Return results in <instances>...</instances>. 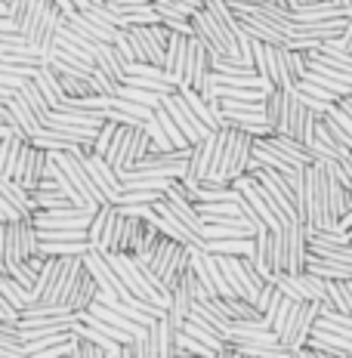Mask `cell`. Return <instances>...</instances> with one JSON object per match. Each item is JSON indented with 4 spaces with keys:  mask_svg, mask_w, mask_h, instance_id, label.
Instances as JSON below:
<instances>
[{
    "mask_svg": "<svg viewBox=\"0 0 352 358\" xmlns=\"http://www.w3.org/2000/svg\"><path fill=\"white\" fill-rule=\"evenodd\" d=\"M275 232V250H279L281 272H306L309 263V226L306 222H281Z\"/></svg>",
    "mask_w": 352,
    "mask_h": 358,
    "instance_id": "6da1fadb",
    "label": "cell"
},
{
    "mask_svg": "<svg viewBox=\"0 0 352 358\" xmlns=\"http://www.w3.org/2000/svg\"><path fill=\"white\" fill-rule=\"evenodd\" d=\"M146 263L161 275L164 287L174 294V287L179 285V278H183V275L192 268V248H189V244H179V241H174V238L164 235L161 241H158V248H155V253L146 259Z\"/></svg>",
    "mask_w": 352,
    "mask_h": 358,
    "instance_id": "7a4b0ae2",
    "label": "cell"
},
{
    "mask_svg": "<svg viewBox=\"0 0 352 358\" xmlns=\"http://www.w3.org/2000/svg\"><path fill=\"white\" fill-rule=\"evenodd\" d=\"M152 152V136H148L146 124L139 127H121L115 136V143H111L106 161L111 167L118 170V173H124V170H133L136 164L146 158V155Z\"/></svg>",
    "mask_w": 352,
    "mask_h": 358,
    "instance_id": "3957f363",
    "label": "cell"
},
{
    "mask_svg": "<svg viewBox=\"0 0 352 358\" xmlns=\"http://www.w3.org/2000/svg\"><path fill=\"white\" fill-rule=\"evenodd\" d=\"M318 315H321V303H318V300H297L294 309H290L288 324H284V331L279 334L281 346L290 349V352L303 349L306 343H309L312 331H316Z\"/></svg>",
    "mask_w": 352,
    "mask_h": 358,
    "instance_id": "277c9868",
    "label": "cell"
},
{
    "mask_svg": "<svg viewBox=\"0 0 352 358\" xmlns=\"http://www.w3.org/2000/svg\"><path fill=\"white\" fill-rule=\"evenodd\" d=\"M80 148H84V145H80ZM80 148H74V152H50V155H53V161L65 170V173H69V179L74 182V189L84 195L87 204L90 207H102V204H108V201L99 192V185L93 182V176H90L87 164H84V158H80Z\"/></svg>",
    "mask_w": 352,
    "mask_h": 358,
    "instance_id": "5b68a950",
    "label": "cell"
},
{
    "mask_svg": "<svg viewBox=\"0 0 352 358\" xmlns=\"http://www.w3.org/2000/svg\"><path fill=\"white\" fill-rule=\"evenodd\" d=\"M80 158H84L90 176H93V182L99 185V192L106 195L108 204H121V195H124V182H121V173H118L111 164L102 158V155L93 152V145H84L80 148Z\"/></svg>",
    "mask_w": 352,
    "mask_h": 358,
    "instance_id": "8992f818",
    "label": "cell"
},
{
    "mask_svg": "<svg viewBox=\"0 0 352 358\" xmlns=\"http://www.w3.org/2000/svg\"><path fill=\"white\" fill-rule=\"evenodd\" d=\"M164 108H167L170 115H174L176 127L185 133V139H189L192 145H198L201 139H207V136L213 133L211 127H207V124L201 121V117L189 108V102L183 99V93H179V90H176V93H170V96H164Z\"/></svg>",
    "mask_w": 352,
    "mask_h": 358,
    "instance_id": "52a82bcc",
    "label": "cell"
},
{
    "mask_svg": "<svg viewBox=\"0 0 352 358\" xmlns=\"http://www.w3.org/2000/svg\"><path fill=\"white\" fill-rule=\"evenodd\" d=\"M47 164H50V152L41 145H34L31 139H28L25 145H22V155H19V167H16V182L25 185L28 192H34L37 185H41V179L47 176Z\"/></svg>",
    "mask_w": 352,
    "mask_h": 358,
    "instance_id": "ba28073f",
    "label": "cell"
},
{
    "mask_svg": "<svg viewBox=\"0 0 352 358\" xmlns=\"http://www.w3.org/2000/svg\"><path fill=\"white\" fill-rule=\"evenodd\" d=\"M213 78V53L204 47L201 37H189V65H185V80L183 87H192V90H204Z\"/></svg>",
    "mask_w": 352,
    "mask_h": 358,
    "instance_id": "9c48e42d",
    "label": "cell"
},
{
    "mask_svg": "<svg viewBox=\"0 0 352 358\" xmlns=\"http://www.w3.org/2000/svg\"><path fill=\"white\" fill-rule=\"evenodd\" d=\"M84 263L87 268L93 272V278H96V285H99V290H106V294H115V296H121V300H133V294H130V287L121 281V275L115 272V266L108 263V253L106 250H90L87 257H84Z\"/></svg>",
    "mask_w": 352,
    "mask_h": 358,
    "instance_id": "30bf717a",
    "label": "cell"
},
{
    "mask_svg": "<svg viewBox=\"0 0 352 358\" xmlns=\"http://www.w3.org/2000/svg\"><path fill=\"white\" fill-rule=\"evenodd\" d=\"M260 232V226H253L247 216H216V220H207L201 235L207 241H216V238H253Z\"/></svg>",
    "mask_w": 352,
    "mask_h": 358,
    "instance_id": "8fae6325",
    "label": "cell"
},
{
    "mask_svg": "<svg viewBox=\"0 0 352 358\" xmlns=\"http://www.w3.org/2000/svg\"><path fill=\"white\" fill-rule=\"evenodd\" d=\"M251 263L257 266V272L263 275L269 281L275 272H281L279 268V250H275V232L269 226H263L253 238V253H251Z\"/></svg>",
    "mask_w": 352,
    "mask_h": 358,
    "instance_id": "7c38bea8",
    "label": "cell"
},
{
    "mask_svg": "<svg viewBox=\"0 0 352 358\" xmlns=\"http://www.w3.org/2000/svg\"><path fill=\"white\" fill-rule=\"evenodd\" d=\"M118 204H102L96 210L93 222H90V244L96 250H111V241H115V229H118Z\"/></svg>",
    "mask_w": 352,
    "mask_h": 358,
    "instance_id": "4fadbf2b",
    "label": "cell"
},
{
    "mask_svg": "<svg viewBox=\"0 0 352 358\" xmlns=\"http://www.w3.org/2000/svg\"><path fill=\"white\" fill-rule=\"evenodd\" d=\"M185 65H189V34L170 31L167 56H164V71H167V78L174 80L176 87H183V80H185Z\"/></svg>",
    "mask_w": 352,
    "mask_h": 358,
    "instance_id": "5bb4252c",
    "label": "cell"
},
{
    "mask_svg": "<svg viewBox=\"0 0 352 358\" xmlns=\"http://www.w3.org/2000/svg\"><path fill=\"white\" fill-rule=\"evenodd\" d=\"M176 327L164 318H155L148 324V349H152V358H174L176 355Z\"/></svg>",
    "mask_w": 352,
    "mask_h": 358,
    "instance_id": "9a60e30c",
    "label": "cell"
},
{
    "mask_svg": "<svg viewBox=\"0 0 352 358\" xmlns=\"http://www.w3.org/2000/svg\"><path fill=\"white\" fill-rule=\"evenodd\" d=\"M121 210V207H118ZM146 229V220L139 216H127L124 210L118 213V229H115V241H111V250H121V253H133L136 250V241Z\"/></svg>",
    "mask_w": 352,
    "mask_h": 358,
    "instance_id": "2e32d148",
    "label": "cell"
},
{
    "mask_svg": "<svg viewBox=\"0 0 352 358\" xmlns=\"http://www.w3.org/2000/svg\"><path fill=\"white\" fill-rule=\"evenodd\" d=\"M96 294H99V285H96L93 272H90L87 263H84V272L78 275V281H74L71 294L65 296V306H69L71 312H84V309H90V306L96 303Z\"/></svg>",
    "mask_w": 352,
    "mask_h": 358,
    "instance_id": "e0dca14e",
    "label": "cell"
},
{
    "mask_svg": "<svg viewBox=\"0 0 352 358\" xmlns=\"http://www.w3.org/2000/svg\"><path fill=\"white\" fill-rule=\"evenodd\" d=\"M195 303H198V300H195L192 287L185 285V281H179V285L174 287V294H170V306H167V322L174 324L176 331H183V324L189 322Z\"/></svg>",
    "mask_w": 352,
    "mask_h": 358,
    "instance_id": "ac0fdd59",
    "label": "cell"
},
{
    "mask_svg": "<svg viewBox=\"0 0 352 358\" xmlns=\"http://www.w3.org/2000/svg\"><path fill=\"white\" fill-rule=\"evenodd\" d=\"M6 106H10L13 117H16V121H19L22 133H25L28 139L37 136V133H41V130H47V124H43L41 117H37V111H34L31 106H28V99H25V96H22V93L10 96V99H6Z\"/></svg>",
    "mask_w": 352,
    "mask_h": 358,
    "instance_id": "d6986e66",
    "label": "cell"
},
{
    "mask_svg": "<svg viewBox=\"0 0 352 358\" xmlns=\"http://www.w3.org/2000/svg\"><path fill=\"white\" fill-rule=\"evenodd\" d=\"M34 84L41 87V93L47 96V102L53 108H62V102L69 99V93H65L62 80H59V71L53 69V65H41V69L34 71Z\"/></svg>",
    "mask_w": 352,
    "mask_h": 358,
    "instance_id": "ffe728a7",
    "label": "cell"
},
{
    "mask_svg": "<svg viewBox=\"0 0 352 358\" xmlns=\"http://www.w3.org/2000/svg\"><path fill=\"white\" fill-rule=\"evenodd\" d=\"M25 143H28L25 133H10V136L0 139V176H6V179L16 176L19 155H22V145Z\"/></svg>",
    "mask_w": 352,
    "mask_h": 358,
    "instance_id": "44dd1931",
    "label": "cell"
},
{
    "mask_svg": "<svg viewBox=\"0 0 352 358\" xmlns=\"http://www.w3.org/2000/svg\"><path fill=\"white\" fill-rule=\"evenodd\" d=\"M96 69H102L118 84H124V78H127V62L121 59V53H118V47L111 41H102L96 47Z\"/></svg>",
    "mask_w": 352,
    "mask_h": 358,
    "instance_id": "7402d4cb",
    "label": "cell"
},
{
    "mask_svg": "<svg viewBox=\"0 0 352 358\" xmlns=\"http://www.w3.org/2000/svg\"><path fill=\"white\" fill-rule=\"evenodd\" d=\"M69 25L78 28V31L84 37H90V41H115V31H118V28H111V25H106V22H99L96 16L80 13V10L69 16Z\"/></svg>",
    "mask_w": 352,
    "mask_h": 358,
    "instance_id": "603a6c76",
    "label": "cell"
},
{
    "mask_svg": "<svg viewBox=\"0 0 352 358\" xmlns=\"http://www.w3.org/2000/svg\"><path fill=\"white\" fill-rule=\"evenodd\" d=\"M349 16L343 6L331 3V0H316V3H303L294 10V19L297 22H325V19H343Z\"/></svg>",
    "mask_w": 352,
    "mask_h": 358,
    "instance_id": "cb8c5ba5",
    "label": "cell"
},
{
    "mask_svg": "<svg viewBox=\"0 0 352 358\" xmlns=\"http://www.w3.org/2000/svg\"><path fill=\"white\" fill-rule=\"evenodd\" d=\"M306 346H316V349H331V352H340V355H349V352H352V340H349V337H343V334L328 331V327H316Z\"/></svg>",
    "mask_w": 352,
    "mask_h": 358,
    "instance_id": "d4e9b609",
    "label": "cell"
},
{
    "mask_svg": "<svg viewBox=\"0 0 352 358\" xmlns=\"http://www.w3.org/2000/svg\"><path fill=\"white\" fill-rule=\"evenodd\" d=\"M90 250H93L90 241H41L37 248L43 257H87Z\"/></svg>",
    "mask_w": 352,
    "mask_h": 358,
    "instance_id": "484cf974",
    "label": "cell"
},
{
    "mask_svg": "<svg viewBox=\"0 0 352 358\" xmlns=\"http://www.w3.org/2000/svg\"><path fill=\"white\" fill-rule=\"evenodd\" d=\"M253 238H216V241H207V250L211 253H226V257H251L253 253Z\"/></svg>",
    "mask_w": 352,
    "mask_h": 358,
    "instance_id": "4316f807",
    "label": "cell"
},
{
    "mask_svg": "<svg viewBox=\"0 0 352 358\" xmlns=\"http://www.w3.org/2000/svg\"><path fill=\"white\" fill-rule=\"evenodd\" d=\"M0 287H3V294H6V300H10L13 306L19 309V315L28 309V306L34 303V294H31V287H25V285H19L16 278H10V275H3L0 278Z\"/></svg>",
    "mask_w": 352,
    "mask_h": 358,
    "instance_id": "83f0119b",
    "label": "cell"
},
{
    "mask_svg": "<svg viewBox=\"0 0 352 358\" xmlns=\"http://www.w3.org/2000/svg\"><path fill=\"white\" fill-rule=\"evenodd\" d=\"M19 93H22V96H25V99H28V106H31V108L37 111V117H41V121H43V124H47V121H50V111H53V106H50V102H47V96H43V93H41V87H37V84H34V78L22 80Z\"/></svg>",
    "mask_w": 352,
    "mask_h": 358,
    "instance_id": "f1b7e54d",
    "label": "cell"
},
{
    "mask_svg": "<svg viewBox=\"0 0 352 358\" xmlns=\"http://www.w3.org/2000/svg\"><path fill=\"white\" fill-rule=\"evenodd\" d=\"M41 241H90V229L80 226H53V229H37Z\"/></svg>",
    "mask_w": 352,
    "mask_h": 358,
    "instance_id": "f546056e",
    "label": "cell"
},
{
    "mask_svg": "<svg viewBox=\"0 0 352 358\" xmlns=\"http://www.w3.org/2000/svg\"><path fill=\"white\" fill-rule=\"evenodd\" d=\"M281 117H284V90L275 87L272 93L266 96V124L272 127V133L281 130Z\"/></svg>",
    "mask_w": 352,
    "mask_h": 358,
    "instance_id": "4dcf8cb0",
    "label": "cell"
},
{
    "mask_svg": "<svg viewBox=\"0 0 352 358\" xmlns=\"http://www.w3.org/2000/svg\"><path fill=\"white\" fill-rule=\"evenodd\" d=\"M115 96H124V99H133V102H142L148 108H158L164 96L161 93H152V90H142V87H133V84H118V93Z\"/></svg>",
    "mask_w": 352,
    "mask_h": 358,
    "instance_id": "1f68e13d",
    "label": "cell"
},
{
    "mask_svg": "<svg viewBox=\"0 0 352 358\" xmlns=\"http://www.w3.org/2000/svg\"><path fill=\"white\" fill-rule=\"evenodd\" d=\"M155 117H158V124L164 127V130H167V136L174 139V145H176V148H185V145H192L189 139H185V133H183V130H179V127H176L174 115H170V111L164 108V99H161V106L155 108Z\"/></svg>",
    "mask_w": 352,
    "mask_h": 358,
    "instance_id": "d6a6232c",
    "label": "cell"
},
{
    "mask_svg": "<svg viewBox=\"0 0 352 358\" xmlns=\"http://www.w3.org/2000/svg\"><path fill=\"white\" fill-rule=\"evenodd\" d=\"M121 127H124V124H118V121H106V124H102V127H99V133H96L93 152L106 158L108 148H111V143H115V136H118V130H121Z\"/></svg>",
    "mask_w": 352,
    "mask_h": 358,
    "instance_id": "836d02e7",
    "label": "cell"
},
{
    "mask_svg": "<svg viewBox=\"0 0 352 358\" xmlns=\"http://www.w3.org/2000/svg\"><path fill=\"white\" fill-rule=\"evenodd\" d=\"M65 312H71V309H65L59 303H31L22 312V318H47V315H65Z\"/></svg>",
    "mask_w": 352,
    "mask_h": 358,
    "instance_id": "e575fe53",
    "label": "cell"
},
{
    "mask_svg": "<svg viewBox=\"0 0 352 358\" xmlns=\"http://www.w3.org/2000/svg\"><path fill=\"white\" fill-rule=\"evenodd\" d=\"M118 47V53H121V59L127 65H133L136 62V50H133V41H130V31H127V28H118L115 31V41H111Z\"/></svg>",
    "mask_w": 352,
    "mask_h": 358,
    "instance_id": "d590c367",
    "label": "cell"
},
{
    "mask_svg": "<svg viewBox=\"0 0 352 358\" xmlns=\"http://www.w3.org/2000/svg\"><path fill=\"white\" fill-rule=\"evenodd\" d=\"M164 192H152V189H133V192H124L121 195V204H155L161 201Z\"/></svg>",
    "mask_w": 352,
    "mask_h": 358,
    "instance_id": "8d00e7d4",
    "label": "cell"
},
{
    "mask_svg": "<svg viewBox=\"0 0 352 358\" xmlns=\"http://www.w3.org/2000/svg\"><path fill=\"white\" fill-rule=\"evenodd\" d=\"M90 84H93L96 93H108V96L118 93V80L108 78V74L102 71V69H93V71H90Z\"/></svg>",
    "mask_w": 352,
    "mask_h": 358,
    "instance_id": "74e56055",
    "label": "cell"
},
{
    "mask_svg": "<svg viewBox=\"0 0 352 358\" xmlns=\"http://www.w3.org/2000/svg\"><path fill=\"white\" fill-rule=\"evenodd\" d=\"M10 278H16L19 285H25V287H34L37 272L31 268V263H19V266H13V268H10Z\"/></svg>",
    "mask_w": 352,
    "mask_h": 358,
    "instance_id": "f35d334b",
    "label": "cell"
},
{
    "mask_svg": "<svg viewBox=\"0 0 352 358\" xmlns=\"http://www.w3.org/2000/svg\"><path fill=\"white\" fill-rule=\"evenodd\" d=\"M340 232H346L352 238V210H346V213L340 216Z\"/></svg>",
    "mask_w": 352,
    "mask_h": 358,
    "instance_id": "ab89813d",
    "label": "cell"
},
{
    "mask_svg": "<svg viewBox=\"0 0 352 358\" xmlns=\"http://www.w3.org/2000/svg\"><path fill=\"white\" fill-rule=\"evenodd\" d=\"M118 358H136V346H133V340H130V343H124L121 352H118Z\"/></svg>",
    "mask_w": 352,
    "mask_h": 358,
    "instance_id": "60d3db41",
    "label": "cell"
},
{
    "mask_svg": "<svg viewBox=\"0 0 352 358\" xmlns=\"http://www.w3.org/2000/svg\"><path fill=\"white\" fill-rule=\"evenodd\" d=\"M232 349H235V346H232V343H226V346L216 352V358H232Z\"/></svg>",
    "mask_w": 352,
    "mask_h": 358,
    "instance_id": "b9f144b4",
    "label": "cell"
},
{
    "mask_svg": "<svg viewBox=\"0 0 352 358\" xmlns=\"http://www.w3.org/2000/svg\"><path fill=\"white\" fill-rule=\"evenodd\" d=\"M71 3H74V6H78V10H80V13H84V10H90V6H93V0H71Z\"/></svg>",
    "mask_w": 352,
    "mask_h": 358,
    "instance_id": "7bdbcfd3",
    "label": "cell"
},
{
    "mask_svg": "<svg viewBox=\"0 0 352 358\" xmlns=\"http://www.w3.org/2000/svg\"><path fill=\"white\" fill-rule=\"evenodd\" d=\"M331 3H337V6H343V10H346V13H349V16H352V0H331Z\"/></svg>",
    "mask_w": 352,
    "mask_h": 358,
    "instance_id": "ee69618b",
    "label": "cell"
},
{
    "mask_svg": "<svg viewBox=\"0 0 352 358\" xmlns=\"http://www.w3.org/2000/svg\"><path fill=\"white\" fill-rule=\"evenodd\" d=\"M69 358H87V355H84V346H80V343H78V346L71 349V355H69Z\"/></svg>",
    "mask_w": 352,
    "mask_h": 358,
    "instance_id": "f6af8a7d",
    "label": "cell"
},
{
    "mask_svg": "<svg viewBox=\"0 0 352 358\" xmlns=\"http://www.w3.org/2000/svg\"><path fill=\"white\" fill-rule=\"evenodd\" d=\"M232 358H257V355H247V352H238V349H232Z\"/></svg>",
    "mask_w": 352,
    "mask_h": 358,
    "instance_id": "bcb514c9",
    "label": "cell"
},
{
    "mask_svg": "<svg viewBox=\"0 0 352 358\" xmlns=\"http://www.w3.org/2000/svg\"><path fill=\"white\" fill-rule=\"evenodd\" d=\"M343 164H346V170L352 173V155H346V158H343Z\"/></svg>",
    "mask_w": 352,
    "mask_h": 358,
    "instance_id": "7dc6e473",
    "label": "cell"
},
{
    "mask_svg": "<svg viewBox=\"0 0 352 358\" xmlns=\"http://www.w3.org/2000/svg\"><path fill=\"white\" fill-rule=\"evenodd\" d=\"M281 358H300V355H297V352H284Z\"/></svg>",
    "mask_w": 352,
    "mask_h": 358,
    "instance_id": "c3c4849f",
    "label": "cell"
},
{
    "mask_svg": "<svg viewBox=\"0 0 352 358\" xmlns=\"http://www.w3.org/2000/svg\"><path fill=\"white\" fill-rule=\"evenodd\" d=\"M102 3H108V0H93V6H102Z\"/></svg>",
    "mask_w": 352,
    "mask_h": 358,
    "instance_id": "681fc988",
    "label": "cell"
},
{
    "mask_svg": "<svg viewBox=\"0 0 352 358\" xmlns=\"http://www.w3.org/2000/svg\"><path fill=\"white\" fill-rule=\"evenodd\" d=\"M297 3H300V6H303V3H316V0H297Z\"/></svg>",
    "mask_w": 352,
    "mask_h": 358,
    "instance_id": "f907efd6",
    "label": "cell"
},
{
    "mask_svg": "<svg viewBox=\"0 0 352 358\" xmlns=\"http://www.w3.org/2000/svg\"><path fill=\"white\" fill-rule=\"evenodd\" d=\"M0 278H3V272H0Z\"/></svg>",
    "mask_w": 352,
    "mask_h": 358,
    "instance_id": "816d5d0a",
    "label": "cell"
},
{
    "mask_svg": "<svg viewBox=\"0 0 352 358\" xmlns=\"http://www.w3.org/2000/svg\"><path fill=\"white\" fill-rule=\"evenodd\" d=\"M349 358H352V352H349Z\"/></svg>",
    "mask_w": 352,
    "mask_h": 358,
    "instance_id": "f5cc1de1",
    "label": "cell"
}]
</instances>
